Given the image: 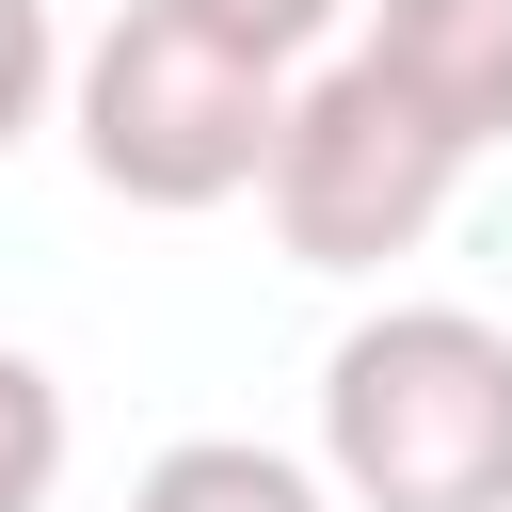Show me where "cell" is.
<instances>
[{"label": "cell", "instance_id": "1", "mask_svg": "<svg viewBox=\"0 0 512 512\" xmlns=\"http://www.w3.org/2000/svg\"><path fill=\"white\" fill-rule=\"evenodd\" d=\"M336 512H512V336L480 304H384L320 368Z\"/></svg>", "mask_w": 512, "mask_h": 512}, {"label": "cell", "instance_id": "2", "mask_svg": "<svg viewBox=\"0 0 512 512\" xmlns=\"http://www.w3.org/2000/svg\"><path fill=\"white\" fill-rule=\"evenodd\" d=\"M64 128H80V176H96L112 208L192 224V208H224V192H256V176H272L288 80H272V64H240L224 32H192V16L128 0V16L64 64Z\"/></svg>", "mask_w": 512, "mask_h": 512}, {"label": "cell", "instance_id": "3", "mask_svg": "<svg viewBox=\"0 0 512 512\" xmlns=\"http://www.w3.org/2000/svg\"><path fill=\"white\" fill-rule=\"evenodd\" d=\"M448 192H464V144H448L368 48H336V64L288 96L272 176H256V208H272V240H288L304 272H384V256H416V240L448 224Z\"/></svg>", "mask_w": 512, "mask_h": 512}, {"label": "cell", "instance_id": "4", "mask_svg": "<svg viewBox=\"0 0 512 512\" xmlns=\"http://www.w3.org/2000/svg\"><path fill=\"white\" fill-rule=\"evenodd\" d=\"M368 64H384L464 160L512 144V0H368Z\"/></svg>", "mask_w": 512, "mask_h": 512}, {"label": "cell", "instance_id": "5", "mask_svg": "<svg viewBox=\"0 0 512 512\" xmlns=\"http://www.w3.org/2000/svg\"><path fill=\"white\" fill-rule=\"evenodd\" d=\"M128 512H336V496H320V464H288V448H256V432H176V448L128 480Z\"/></svg>", "mask_w": 512, "mask_h": 512}, {"label": "cell", "instance_id": "6", "mask_svg": "<svg viewBox=\"0 0 512 512\" xmlns=\"http://www.w3.org/2000/svg\"><path fill=\"white\" fill-rule=\"evenodd\" d=\"M64 448H80V432H64V384L0 336V512H48V496H64Z\"/></svg>", "mask_w": 512, "mask_h": 512}, {"label": "cell", "instance_id": "7", "mask_svg": "<svg viewBox=\"0 0 512 512\" xmlns=\"http://www.w3.org/2000/svg\"><path fill=\"white\" fill-rule=\"evenodd\" d=\"M160 16H192V32H224L240 64H272V80H288V64H304V48H320L352 0H160Z\"/></svg>", "mask_w": 512, "mask_h": 512}, {"label": "cell", "instance_id": "8", "mask_svg": "<svg viewBox=\"0 0 512 512\" xmlns=\"http://www.w3.org/2000/svg\"><path fill=\"white\" fill-rule=\"evenodd\" d=\"M48 96H64V32H48V0H0V144H32Z\"/></svg>", "mask_w": 512, "mask_h": 512}]
</instances>
